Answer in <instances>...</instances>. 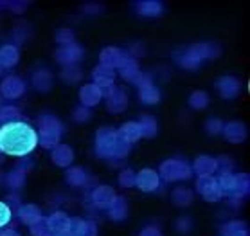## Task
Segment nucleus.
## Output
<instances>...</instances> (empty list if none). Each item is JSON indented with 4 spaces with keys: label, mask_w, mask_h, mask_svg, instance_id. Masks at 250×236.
<instances>
[{
    "label": "nucleus",
    "mask_w": 250,
    "mask_h": 236,
    "mask_svg": "<svg viewBox=\"0 0 250 236\" xmlns=\"http://www.w3.org/2000/svg\"><path fill=\"white\" fill-rule=\"evenodd\" d=\"M38 133L23 121H7L0 127V151L11 157H25L36 148Z\"/></svg>",
    "instance_id": "1"
},
{
    "label": "nucleus",
    "mask_w": 250,
    "mask_h": 236,
    "mask_svg": "<svg viewBox=\"0 0 250 236\" xmlns=\"http://www.w3.org/2000/svg\"><path fill=\"white\" fill-rule=\"evenodd\" d=\"M9 222H11V208L4 202H0V229Z\"/></svg>",
    "instance_id": "2"
}]
</instances>
